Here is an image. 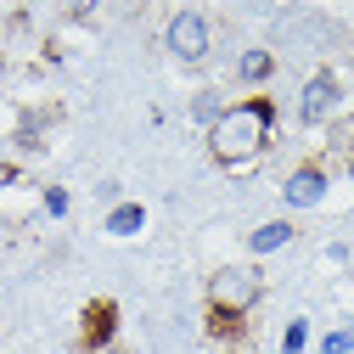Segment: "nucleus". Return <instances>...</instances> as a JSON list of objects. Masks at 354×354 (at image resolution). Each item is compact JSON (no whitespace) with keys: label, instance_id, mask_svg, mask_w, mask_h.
<instances>
[{"label":"nucleus","instance_id":"f257e3e1","mask_svg":"<svg viewBox=\"0 0 354 354\" xmlns=\"http://www.w3.org/2000/svg\"><path fill=\"white\" fill-rule=\"evenodd\" d=\"M270 124H276V107L264 102V96L236 102V107H225V113L214 118V129H208V152L225 163V169H242V163H253V158L264 152V141H270Z\"/></svg>","mask_w":354,"mask_h":354},{"label":"nucleus","instance_id":"f03ea898","mask_svg":"<svg viewBox=\"0 0 354 354\" xmlns=\"http://www.w3.org/2000/svg\"><path fill=\"white\" fill-rule=\"evenodd\" d=\"M253 298H259V276L253 270H219L214 281H208V326L225 337V332H236V321L253 309Z\"/></svg>","mask_w":354,"mask_h":354},{"label":"nucleus","instance_id":"7ed1b4c3","mask_svg":"<svg viewBox=\"0 0 354 354\" xmlns=\"http://www.w3.org/2000/svg\"><path fill=\"white\" fill-rule=\"evenodd\" d=\"M169 51L180 57V62H203V51H208V23L197 17V12H180L169 23Z\"/></svg>","mask_w":354,"mask_h":354},{"label":"nucleus","instance_id":"20e7f679","mask_svg":"<svg viewBox=\"0 0 354 354\" xmlns=\"http://www.w3.org/2000/svg\"><path fill=\"white\" fill-rule=\"evenodd\" d=\"M118 332V304L113 298H96L91 309H84V348H107Z\"/></svg>","mask_w":354,"mask_h":354},{"label":"nucleus","instance_id":"39448f33","mask_svg":"<svg viewBox=\"0 0 354 354\" xmlns=\"http://www.w3.org/2000/svg\"><path fill=\"white\" fill-rule=\"evenodd\" d=\"M332 102H337V79L332 73H315V79L304 84V124H321L332 113Z\"/></svg>","mask_w":354,"mask_h":354},{"label":"nucleus","instance_id":"423d86ee","mask_svg":"<svg viewBox=\"0 0 354 354\" xmlns=\"http://www.w3.org/2000/svg\"><path fill=\"white\" fill-rule=\"evenodd\" d=\"M321 192H326V174L309 163V169H298L292 180H287V203H298V208H309V203H321Z\"/></svg>","mask_w":354,"mask_h":354},{"label":"nucleus","instance_id":"0eeeda50","mask_svg":"<svg viewBox=\"0 0 354 354\" xmlns=\"http://www.w3.org/2000/svg\"><path fill=\"white\" fill-rule=\"evenodd\" d=\"M141 225H147V208H136V203L113 208V219H107V231H113V236H136Z\"/></svg>","mask_w":354,"mask_h":354},{"label":"nucleus","instance_id":"6e6552de","mask_svg":"<svg viewBox=\"0 0 354 354\" xmlns=\"http://www.w3.org/2000/svg\"><path fill=\"white\" fill-rule=\"evenodd\" d=\"M287 236H292V225H281V219H276V225H259L253 231V253H276Z\"/></svg>","mask_w":354,"mask_h":354},{"label":"nucleus","instance_id":"1a4fd4ad","mask_svg":"<svg viewBox=\"0 0 354 354\" xmlns=\"http://www.w3.org/2000/svg\"><path fill=\"white\" fill-rule=\"evenodd\" d=\"M270 68H276V62H270V51H248L236 73H242V79H270Z\"/></svg>","mask_w":354,"mask_h":354},{"label":"nucleus","instance_id":"9d476101","mask_svg":"<svg viewBox=\"0 0 354 354\" xmlns=\"http://www.w3.org/2000/svg\"><path fill=\"white\" fill-rule=\"evenodd\" d=\"M348 348H354V326H343V332L326 337V354H348Z\"/></svg>","mask_w":354,"mask_h":354},{"label":"nucleus","instance_id":"9b49d317","mask_svg":"<svg viewBox=\"0 0 354 354\" xmlns=\"http://www.w3.org/2000/svg\"><path fill=\"white\" fill-rule=\"evenodd\" d=\"M281 348H287V354H298V348H304V321H292V326H287V337H281Z\"/></svg>","mask_w":354,"mask_h":354},{"label":"nucleus","instance_id":"f8f14e48","mask_svg":"<svg viewBox=\"0 0 354 354\" xmlns=\"http://www.w3.org/2000/svg\"><path fill=\"white\" fill-rule=\"evenodd\" d=\"M46 208L51 214H68V192H46Z\"/></svg>","mask_w":354,"mask_h":354},{"label":"nucleus","instance_id":"ddd939ff","mask_svg":"<svg viewBox=\"0 0 354 354\" xmlns=\"http://www.w3.org/2000/svg\"><path fill=\"white\" fill-rule=\"evenodd\" d=\"M96 6V0H73V17H84V12H91Z\"/></svg>","mask_w":354,"mask_h":354},{"label":"nucleus","instance_id":"4468645a","mask_svg":"<svg viewBox=\"0 0 354 354\" xmlns=\"http://www.w3.org/2000/svg\"><path fill=\"white\" fill-rule=\"evenodd\" d=\"M91 354H124V348H118V343H107V348H91Z\"/></svg>","mask_w":354,"mask_h":354}]
</instances>
